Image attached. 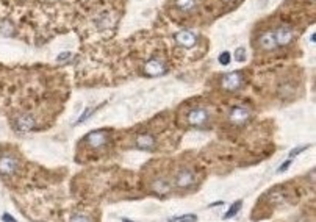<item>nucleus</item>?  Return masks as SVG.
<instances>
[{"label":"nucleus","instance_id":"obj_9","mask_svg":"<svg viewBox=\"0 0 316 222\" xmlns=\"http://www.w3.org/2000/svg\"><path fill=\"white\" fill-rule=\"evenodd\" d=\"M175 43L180 45V47H185V49H191V47H194L197 44V36L196 33H193L191 30H182L175 33Z\"/></svg>","mask_w":316,"mask_h":222},{"label":"nucleus","instance_id":"obj_3","mask_svg":"<svg viewBox=\"0 0 316 222\" xmlns=\"http://www.w3.org/2000/svg\"><path fill=\"white\" fill-rule=\"evenodd\" d=\"M210 120V113L202 108V106H196L191 108L187 114V122L191 127H204Z\"/></svg>","mask_w":316,"mask_h":222},{"label":"nucleus","instance_id":"obj_7","mask_svg":"<svg viewBox=\"0 0 316 222\" xmlns=\"http://www.w3.org/2000/svg\"><path fill=\"white\" fill-rule=\"evenodd\" d=\"M272 31H274V38H276L277 47L288 45V44L293 41V38H294L293 30L290 29V27H286V25H280V27H277V29L272 30Z\"/></svg>","mask_w":316,"mask_h":222},{"label":"nucleus","instance_id":"obj_22","mask_svg":"<svg viewBox=\"0 0 316 222\" xmlns=\"http://www.w3.org/2000/svg\"><path fill=\"white\" fill-rule=\"evenodd\" d=\"M291 163H293L291 158H288V160L285 161V163L279 167V172H285V171H288V169H290V167H291Z\"/></svg>","mask_w":316,"mask_h":222},{"label":"nucleus","instance_id":"obj_20","mask_svg":"<svg viewBox=\"0 0 316 222\" xmlns=\"http://www.w3.org/2000/svg\"><path fill=\"white\" fill-rule=\"evenodd\" d=\"M235 57L238 61H246V49H237Z\"/></svg>","mask_w":316,"mask_h":222},{"label":"nucleus","instance_id":"obj_19","mask_svg":"<svg viewBox=\"0 0 316 222\" xmlns=\"http://www.w3.org/2000/svg\"><path fill=\"white\" fill-rule=\"evenodd\" d=\"M219 63H221V64H229L230 63V53L229 52H222L221 55H219Z\"/></svg>","mask_w":316,"mask_h":222},{"label":"nucleus","instance_id":"obj_24","mask_svg":"<svg viewBox=\"0 0 316 222\" xmlns=\"http://www.w3.org/2000/svg\"><path fill=\"white\" fill-rule=\"evenodd\" d=\"M2 219H3L5 222H17V221H16L15 218H11V216H10V214H8V213H5V214H3V218H2Z\"/></svg>","mask_w":316,"mask_h":222},{"label":"nucleus","instance_id":"obj_16","mask_svg":"<svg viewBox=\"0 0 316 222\" xmlns=\"http://www.w3.org/2000/svg\"><path fill=\"white\" fill-rule=\"evenodd\" d=\"M196 221H197L196 214H183V216L169 219V222H196Z\"/></svg>","mask_w":316,"mask_h":222},{"label":"nucleus","instance_id":"obj_25","mask_svg":"<svg viewBox=\"0 0 316 222\" xmlns=\"http://www.w3.org/2000/svg\"><path fill=\"white\" fill-rule=\"evenodd\" d=\"M122 222H133V221H130V219H126V218H124V219H122Z\"/></svg>","mask_w":316,"mask_h":222},{"label":"nucleus","instance_id":"obj_2","mask_svg":"<svg viewBox=\"0 0 316 222\" xmlns=\"http://www.w3.org/2000/svg\"><path fill=\"white\" fill-rule=\"evenodd\" d=\"M251 118H252V111H251V108H247V106H244V105L233 106V108L230 110V113H229L230 124L238 125V127L247 124Z\"/></svg>","mask_w":316,"mask_h":222},{"label":"nucleus","instance_id":"obj_13","mask_svg":"<svg viewBox=\"0 0 316 222\" xmlns=\"http://www.w3.org/2000/svg\"><path fill=\"white\" fill-rule=\"evenodd\" d=\"M152 191L158 196H166V194L171 191V186L166 180H157L152 183Z\"/></svg>","mask_w":316,"mask_h":222},{"label":"nucleus","instance_id":"obj_6","mask_svg":"<svg viewBox=\"0 0 316 222\" xmlns=\"http://www.w3.org/2000/svg\"><path fill=\"white\" fill-rule=\"evenodd\" d=\"M19 169V161L13 155H2L0 157V174L2 176H13Z\"/></svg>","mask_w":316,"mask_h":222},{"label":"nucleus","instance_id":"obj_1","mask_svg":"<svg viewBox=\"0 0 316 222\" xmlns=\"http://www.w3.org/2000/svg\"><path fill=\"white\" fill-rule=\"evenodd\" d=\"M174 185L177 188H180V190H188V188L194 186L196 185V174H194V171L191 169V167H188V166L180 167V169L175 172Z\"/></svg>","mask_w":316,"mask_h":222},{"label":"nucleus","instance_id":"obj_15","mask_svg":"<svg viewBox=\"0 0 316 222\" xmlns=\"http://www.w3.org/2000/svg\"><path fill=\"white\" fill-rule=\"evenodd\" d=\"M241 205H243V202H241V200H239V202H235V204H233V205L229 208V211L222 216V219H232L233 216H237V213H238L239 208H241Z\"/></svg>","mask_w":316,"mask_h":222},{"label":"nucleus","instance_id":"obj_4","mask_svg":"<svg viewBox=\"0 0 316 222\" xmlns=\"http://www.w3.org/2000/svg\"><path fill=\"white\" fill-rule=\"evenodd\" d=\"M244 83V77L241 72H229L221 78V86L225 91H237L243 86Z\"/></svg>","mask_w":316,"mask_h":222},{"label":"nucleus","instance_id":"obj_10","mask_svg":"<svg viewBox=\"0 0 316 222\" xmlns=\"http://www.w3.org/2000/svg\"><path fill=\"white\" fill-rule=\"evenodd\" d=\"M157 146V139L150 133H141L135 138V147L140 150H154Z\"/></svg>","mask_w":316,"mask_h":222},{"label":"nucleus","instance_id":"obj_23","mask_svg":"<svg viewBox=\"0 0 316 222\" xmlns=\"http://www.w3.org/2000/svg\"><path fill=\"white\" fill-rule=\"evenodd\" d=\"M91 113H93V108H88V110H85V113L81 114L80 119H79V124H80V122H83V120H85L88 116H91Z\"/></svg>","mask_w":316,"mask_h":222},{"label":"nucleus","instance_id":"obj_21","mask_svg":"<svg viewBox=\"0 0 316 222\" xmlns=\"http://www.w3.org/2000/svg\"><path fill=\"white\" fill-rule=\"evenodd\" d=\"M305 149H308V146H300V147H294V150H291V152H290V157H291V158H293V157H296L298 153L304 152Z\"/></svg>","mask_w":316,"mask_h":222},{"label":"nucleus","instance_id":"obj_18","mask_svg":"<svg viewBox=\"0 0 316 222\" xmlns=\"http://www.w3.org/2000/svg\"><path fill=\"white\" fill-rule=\"evenodd\" d=\"M0 33H3V35H11L13 33V25L11 24H8V22H3L2 24V27H0Z\"/></svg>","mask_w":316,"mask_h":222},{"label":"nucleus","instance_id":"obj_14","mask_svg":"<svg viewBox=\"0 0 316 222\" xmlns=\"http://www.w3.org/2000/svg\"><path fill=\"white\" fill-rule=\"evenodd\" d=\"M175 6L183 13H190V11L196 10L197 2L196 0H175Z\"/></svg>","mask_w":316,"mask_h":222},{"label":"nucleus","instance_id":"obj_8","mask_svg":"<svg viewBox=\"0 0 316 222\" xmlns=\"http://www.w3.org/2000/svg\"><path fill=\"white\" fill-rule=\"evenodd\" d=\"M86 143L93 147V149H102L108 144V134L105 130H95L86 134Z\"/></svg>","mask_w":316,"mask_h":222},{"label":"nucleus","instance_id":"obj_5","mask_svg":"<svg viewBox=\"0 0 316 222\" xmlns=\"http://www.w3.org/2000/svg\"><path fill=\"white\" fill-rule=\"evenodd\" d=\"M144 72L150 77H160V75H163V74L168 72V66H166V63H164L163 58L155 57V58H150L146 63V66H144Z\"/></svg>","mask_w":316,"mask_h":222},{"label":"nucleus","instance_id":"obj_17","mask_svg":"<svg viewBox=\"0 0 316 222\" xmlns=\"http://www.w3.org/2000/svg\"><path fill=\"white\" fill-rule=\"evenodd\" d=\"M69 222H94L89 216H86V214H81V213H77V214H74V216L71 218Z\"/></svg>","mask_w":316,"mask_h":222},{"label":"nucleus","instance_id":"obj_11","mask_svg":"<svg viewBox=\"0 0 316 222\" xmlns=\"http://www.w3.org/2000/svg\"><path fill=\"white\" fill-rule=\"evenodd\" d=\"M257 44L262 50H274L277 47L276 38H274V31L269 30V31L262 33V35H260L258 39H257Z\"/></svg>","mask_w":316,"mask_h":222},{"label":"nucleus","instance_id":"obj_12","mask_svg":"<svg viewBox=\"0 0 316 222\" xmlns=\"http://www.w3.org/2000/svg\"><path fill=\"white\" fill-rule=\"evenodd\" d=\"M15 127L19 132H30L33 127H35V119H33L32 116H20L16 120Z\"/></svg>","mask_w":316,"mask_h":222},{"label":"nucleus","instance_id":"obj_26","mask_svg":"<svg viewBox=\"0 0 316 222\" xmlns=\"http://www.w3.org/2000/svg\"><path fill=\"white\" fill-rule=\"evenodd\" d=\"M224 2H235V0H224Z\"/></svg>","mask_w":316,"mask_h":222}]
</instances>
